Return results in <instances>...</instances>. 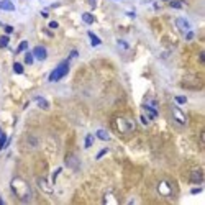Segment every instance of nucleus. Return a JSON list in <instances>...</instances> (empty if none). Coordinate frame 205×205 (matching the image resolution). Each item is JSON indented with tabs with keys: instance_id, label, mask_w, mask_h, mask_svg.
Segmentation results:
<instances>
[{
	"instance_id": "obj_35",
	"label": "nucleus",
	"mask_w": 205,
	"mask_h": 205,
	"mask_svg": "<svg viewBox=\"0 0 205 205\" xmlns=\"http://www.w3.org/2000/svg\"><path fill=\"white\" fill-rule=\"evenodd\" d=\"M89 5L92 7V8H95V7H97V2H95V0H89Z\"/></svg>"
},
{
	"instance_id": "obj_29",
	"label": "nucleus",
	"mask_w": 205,
	"mask_h": 205,
	"mask_svg": "<svg viewBox=\"0 0 205 205\" xmlns=\"http://www.w3.org/2000/svg\"><path fill=\"white\" fill-rule=\"evenodd\" d=\"M192 38H194V31H190V30H189V31L186 33V40H187V41H190Z\"/></svg>"
},
{
	"instance_id": "obj_19",
	"label": "nucleus",
	"mask_w": 205,
	"mask_h": 205,
	"mask_svg": "<svg viewBox=\"0 0 205 205\" xmlns=\"http://www.w3.org/2000/svg\"><path fill=\"white\" fill-rule=\"evenodd\" d=\"M8 43H10V38H8V34H3V36H0V48H7L8 46Z\"/></svg>"
},
{
	"instance_id": "obj_20",
	"label": "nucleus",
	"mask_w": 205,
	"mask_h": 205,
	"mask_svg": "<svg viewBox=\"0 0 205 205\" xmlns=\"http://www.w3.org/2000/svg\"><path fill=\"white\" fill-rule=\"evenodd\" d=\"M92 143H94V135H87V136H85V141H84V148L89 149L92 146Z\"/></svg>"
},
{
	"instance_id": "obj_21",
	"label": "nucleus",
	"mask_w": 205,
	"mask_h": 205,
	"mask_svg": "<svg viewBox=\"0 0 205 205\" xmlns=\"http://www.w3.org/2000/svg\"><path fill=\"white\" fill-rule=\"evenodd\" d=\"M13 72H15V74H23V64L15 62V64H13Z\"/></svg>"
},
{
	"instance_id": "obj_25",
	"label": "nucleus",
	"mask_w": 205,
	"mask_h": 205,
	"mask_svg": "<svg viewBox=\"0 0 205 205\" xmlns=\"http://www.w3.org/2000/svg\"><path fill=\"white\" fill-rule=\"evenodd\" d=\"M174 100H176V103H179V105H184V103L187 102V99L184 95H177V97H174Z\"/></svg>"
},
{
	"instance_id": "obj_1",
	"label": "nucleus",
	"mask_w": 205,
	"mask_h": 205,
	"mask_svg": "<svg viewBox=\"0 0 205 205\" xmlns=\"http://www.w3.org/2000/svg\"><path fill=\"white\" fill-rule=\"evenodd\" d=\"M10 187H12L13 194L18 197L22 202H30L31 197H33V192H31V187L28 186L26 180H23L22 177H13L12 182H10Z\"/></svg>"
},
{
	"instance_id": "obj_33",
	"label": "nucleus",
	"mask_w": 205,
	"mask_h": 205,
	"mask_svg": "<svg viewBox=\"0 0 205 205\" xmlns=\"http://www.w3.org/2000/svg\"><path fill=\"white\" fill-rule=\"evenodd\" d=\"M190 192H192V194H200V192H202V187H195V189H192Z\"/></svg>"
},
{
	"instance_id": "obj_15",
	"label": "nucleus",
	"mask_w": 205,
	"mask_h": 205,
	"mask_svg": "<svg viewBox=\"0 0 205 205\" xmlns=\"http://www.w3.org/2000/svg\"><path fill=\"white\" fill-rule=\"evenodd\" d=\"M82 22L87 23V25H92V23L95 22V16H94L92 13H87V12H85V13H82Z\"/></svg>"
},
{
	"instance_id": "obj_22",
	"label": "nucleus",
	"mask_w": 205,
	"mask_h": 205,
	"mask_svg": "<svg viewBox=\"0 0 205 205\" xmlns=\"http://www.w3.org/2000/svg\"><path fill=\"white\" fill-rule=\"evenodd\" d=\"M169 7H171V8H182V2H180V0H171V2H169Z\"/></svg>"
},
{
	"instance_id": "obj_27",
	"label": "nucleus",
	"mask_w": 205,
	"mask_h": 205,
	"mask_svg": "<svg viewBox=\"0 0 205 205\" xmlns=\"http://www.w3.org/2000/svg\"><path fill=\"white\" fill-rule=\"evenodd\" d=\"M33 59H34L33 53H26L25 54V62H26V64H33Z\"/></svg>"
},
{
	"instance_id": "obj_30",
	"label": "nucleus",
	"mask_w": 205,
	"mask_h": 205,
	"mask_svg": "<svg viewBox=\"0 0 205 205\" xmlns=\"http://www.w3.org/2000/svg\"><path fill=\"white\" fill-rule=\"evenodd\" d=\"M77 54H79V53H77V51H76V49H74V51H71V54H69V58H67V61H71V59H74V58H77Z\"/></svg>"
},
{
	"instance_id": "obj_36",
	"label": "nucleus",
	"mask_w": 205,
	"mask_h": 205,
	"mask_svg": "<svg viewBox=\"0 0 205 205\" xmlns=\"http://www.w3.org/2000/svg\"><path fill=\"white\" fill-rule=\"evenodd\" d=\"M41 16H44V18H48V12H46V10H43V12H41Z\"/></svg>"
},
{
	"instance_id": "obj_28",
	"label": "nucleus",
	"mask_w": 205,
	"mask_h": 205,
	"mask_svg": "<svg viewBox=\"0 0 205 205\" xmlns=\"http://www.w3.org/2000/svg\"><path fill=\"white\" fill-rule=\"evenodd\" d=\"M107 153H108V148H103V149H102V151H99V153H97V156H95V159H100V158H102V156H105V154H107Z\"/></svg>"
},
{
	"instance_id": "obj_17",
	"label": "nucleus",
	"mask_w": 205,
	"mask_h": 205,
	"mask_svg": "<svg viewBox=\"0 0 205 205\" xmlns=\"http://www.w3.org/2000/svg\"><path fill=\"white\" fill-rule=\"evenodd\" d=\"M7 143H8V136L5 133H2L0 135V151H3L7 148Z\"/></svg>"
},
{
	"instance_id": "obj_24",
	"label": "nucleus",
	"mask_w": 205,
	"mask_h": 205,
	"mask_svg": "<svg viewBox=\"0 0 205 205\" xmlns=\"http://www.w3.org/2000/svg\"><path fill=\"white\" fill-rule=\"evenodd\" d=\"M117 44L120 46V49H125V51H126L128 48H130V44H128L126 41H123V40H118V41H117Z\"/></svg>"
},
{
	"instance_id": "obj_5",
	"label": "nucleus",
	"mask_w": 205,
	"mask_h": 205,
	"mask_svg": "<svg viewBox=\"0 0 205 205\" xmlns=\"http://www.w3.org/2000/svg\"><path fill=\"white\" fill-rule=\"evenodd\" d=\"M33 56L38 59V61H44V59L48 58V51L44 46H36L33 49Z\"/></svg>"
},
{
	"instance_id": "obj_3",
	"label": "nucleus",
	"mask_w": 205,
	"mask_h": 205,
	"mask_svg": "<svg viewBox=\"0 0 205 205\" xmlns=\"http://www.w3.org/2000/svg\"><path fill=\"white\" fill-rule=\"evenodd\" d=\"M172 117H174V120H176L179 125H186V123H187V118H186L184 112L179 108V107H172Z\"/></svg>"
},
{
	"instance_id": "obj_12",
	"label": "nucleus",
	"mask_w": 205,
	"mask_h": 205,
	"mask_svg": "<svg viewBox=\"0 0 205 205\" xmlns=\"http://www.w3.org/2000/svg\"><path fill=\"white\" fill-rule=\"evenodd\" d=\"M143 110L148 113L149 120H154V118L158 117V110H156L154 107H149V105H146V103H144V105H143Z\"/></svg>"
},
{
	"instance_id": "obj_38",
	"label": "nucleus",
	"mask_w": 205,
	"mask_h": 205,
	"mask_svg": "<svg viewBox=\"0 0 205 205\" xmlns=\"http://www.w3.org/2000/svg\"><path fill=\"white\" fill-rule=\"evenodd\" d=\"M164 2H168V0H164Z\"/></svg>"
},
{
	"instance_id": "obj_37",
	"label": "nucleus",
	"mask_w": 205,
	"mask_h": 205,
	"mask_svg": "<svg viewBox=\"0 0 205 205\" xmlns=\"http://www.w3.org/2000/svg\"><path fill=\"white\" fill-rule=\"evenodd\" d=\"M0 205H3V199H2V197H0Z\"/></svg>"
},
{
	"instance_id": "obj_31",
	"label": "nucleus",
	"mask_w": 205,
	"mask_h": 205,
	"mask_svg": "<svg viewBox=\"0 0 205 205\" xmlns=\"http://www.w3.org/2000/svg\"><path fill=\"white\" fill-rule=\"evenodd\" d=\"M58 26H59L58 22H49V28H51V30H56Z\"/></svg>"
},
{
	"instance_id": "obj_4",
	"label": "nucleus",
	"mask_w": 205,
	"mask_h": 205,
	"mask_svg": "<svg viewBox=\"0 0 205 205\" xmlns=\"http://www.w3.org/2000/svg\"><path fill=\"white\" fill-rule=\"evenodd\" d=\"M158 192L161 194V195H164V197H169L172 194V190H171V186H169V182H166V180H161V182L158 184Z\"/></svg>"
},
{
	"instance_id": "obj_34",
	"label": "nucleus",
	"mask_w": 205,
	"mask_h": 205,
	"mask_svg": "<svg viewBox=\"0 0 205 205\" xmlns=\"http://www.w3.org/2000/svg\"><path fill=\"white\" fill-rule=\"evenodd\" d=\"M140 120H141V123H143V125H148V118L144 117V115H141V117H140Z\"/></svg>"
},
{
	"instance_id": "obj_13",
	"label": "nucleus",
	"mask_w": 205,
	"mask_h": 205,
	"mask_svg": "<svg viewBox=\"0 0 205 205\" xmlns=\"http://www.w3.org/2000/svg\"><path fill=\"white\" fill-rule=\"evenodd\" d=\"M190 180L195 182V184H202V180H204L202 172H200V171H192V174H190Z\"/></svg>"
},
{
	"instance_id": "obj_32",
	"label": "nucleus",
	"mask_w": 205,
	"mask_h": 205,
	"mask_svg": "<svg viewBox=\"0 0 205 205\" xmlns=\"http://www.w3.org/2000/svg\"><path fill=\"white\" fill-rule=\"evenodd\" d=\"M5 33H7V34H10V33H13V26H10V25H7V26H5Z\"/></svg>"
},
{
	"instance_id": "obj_10",
	"label": "nucleus",
	"mask_w": 205,
	"mask_h": 205,
	"mask_svg": "<svg viewBox=\"0 0 205 205\" xmlns=\"http://www.w3.org/2000/svg\"><path fill=\"white\" fill-rule=\"evenodd\" d=\"M0 10H3V12H13L15 5L10 0H0Z\"/></svg>"
},
{
	"instance_id": "obj_23",
	"label": "nucleus",
	"mask_w": 205,
	"mask_h": 205,
	"mask_svg": "<svg viewBox=\"0 0 205 205\" xmlns=\"http://www.w3.org/2000/svg\"><path fill=\"white\" fill-rule=\"evenodd\" d=\"M26 48H28V41H22V43L18 44V48H16V53H22V51H26Z\"/></svg>"
},
{
	"instance_id": "obj_8",
	"label": "nucleus",
	"mask_w": 205,
	"mask_h": 205,
	"mask_svg": "<svg viewBox=\"0 0 205 205\" xmlns=\"http://www.w3.org/2000/svg\"><path fill=\"white\" fill-rule=\"evenodd\" d=\"M33 100H34V103H36L38 107H40L41 110H48L49 108V102H48L44 97H41V95H34L33 97Z\"/></svg>"
},
{
	"instance_id": "obj_26",
	"label": "nucleus",
	"mask_w": 205,
	"mask_h": 205,
	"mask_svg": "<svg viewBox=\"0 0 205 205\" xmlns=\"http://www.w3.org/2000/svg\"><path fill=\"white\" fill-rule=\"evenodd\" d=\"M61 171H62V168H58L56 171L53 172V177H51V182H53V184H54V182H56V180H58V176L61 174Z\"/></svg>"
},
{
	"instance_id": "obj_18",
	"label": "nucleus",
	"mask_w": 205,
	"mask_h": 205,
	"mask_svg": "<svg viewBox=\"0 0 205 205\" xmlns=\"http://www.w3.org/2000/svg\"><path fill=\"white\" fill-rule=\"evenodd\" d=\"M108 202L117 204V199L113 197V194H112V192H107L105 195H103V204H108Z\"/></svg>"
},
{
	"instance_id": "obj_6",
	"label": "nucleus",
	"mask_w": 205,
	"mask_h": 205,
	"mask_svg": "<svg viewBox=\"0 0 205 205\" xmlns=\"http://www.w3.org/2000/svg\"><path fill=\"white\" fill-rule=\"evenodd\" d=\"M38 187H40V189L43 190L44 194H48V195H51V194H53V189H51V186L48 184L46 179H43V177H40V179H38Z\"/></svg>"
},
{
	"instance_id": "obj_39",
	"label": "nucleus",
	"mask_w": 205,
	"mask_h": 205,
	"mask_svg": "<svg viewBox=\"0 0 205 205\" xmlns=\"http://www.w3.org/2000/svg\"><path fill=\"white\" fill-rule=\"evenodd\" d=\"M0 26H2V23H0Z\"/></svg>"
},
{
	"instance_id": "obj_11",
	"label": "nucleus",
	"mask_w": 205,
	"mask_h": 205,
	"mask_svg": "<svg viewBox=\"0 0 205 205\" xmlns=\"http://www.w3.org/2000/svg\"><path fill=\"white\" fill-rule=\"evenodd\" d=\"M87 36L90 38V46H94V48H97L99 44H102V40H100L99 36H97L94 31H87Z\"/></svg>"
},
{
	"instance_id": "obj_14",
	"label": "nucleus",
	"mask_w": 205,
	"mask_h": 205,
	"mask_svg": "<svg viewBox=\"0 0 205 205\" xmlns=\"http://www.w3.org/2000/svg\"><path fill=\"white\" fill-rule=\"evenodd\" d=\"M95 136L99 138V140H102V141H108V140H110V135H108V131L102 130V128L95 131Z\"/></svg>"
},
{
	"instance_id": "obj_40",
	"label": "nucleus",
	"mask_w": 205,
	"mask_h": 205,
	"mask_svg": "<svg viewBox=\"0 0 205 205\" xmlns=\"http://www.w3.org/2000/svg\"><path fill=\"white\" fill-rule=\"evenodd\" d=\"M0 135H2V131H0Z\"/></svg>"
},
{
	"instance_id": "obj_9",
	"label": "nucleus",
	"mask_w": 205,
	"mask_h": 205,
	"mask_svg": "<svg viewBox=\"0 0 205 205\" xmlns=\"http://www.w3.org/2000/svg\"><path fill=\"white\" fill-rule=\"evenodd\" d=\"M176 26L180 31H189L190 30V23L186 18H176Z\"/></svg>"
},
{
	"instance_id": "obj_7",
	"label": "nucleus",
	"mask_w": 205,
	"mask_h": 205,
	"mask_svg": "<svg viewBox=\"0 0 205 205\" xmlns=\"http://www.w3.org/2000/svg\"><path fill=\"white\" fill-rule=\"evenodd\" d=\"M66 166H69L71 169H76V171H77L79 169V158L74 154H69L67 158H66Z\"/></svg>"
},
{
	"instance_id": "obj_2",
	"label": "nucleus",
	"mask_w": 205,
	"mask_h": 205,
	"mask_svg": "<svg viewBox=\"0 0 205 205\" xmlns=\"http://www.w3.org/2000/svg\"><path fill=\"white\" fill-rule=\"evenodd\" d=\"M67 72H69V61L66 59V61H62L61 64H58L56 67L53 69V72L49 74L48 81H49V82H58V81H61Z\"/></svg>"
},
{
	"instance_id": "obj_16",
	"label": "nucleus",
	"mask_w": 205,
	"mask_h": 205,
	"mask_svg": "<svg viewBox=\"0 0 205 205\" xmlns=\"http://www.w3.org/2000/svg\"><path fill=\"white\" fill-rule=\"evenodd\" d=\"M117 123H118V130H120L121 133H125V131H128V130H130V128L126 126V123H128L126 120H121V118H118V120H117Z\"/></svg>"
}]
</instances>
